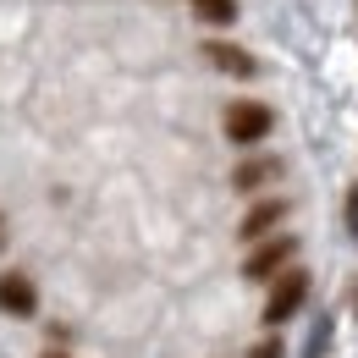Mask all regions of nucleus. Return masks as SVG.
<instances>
[{
  "label": "nucleus",
  "mask_w": 358,
  "mask_h": 358,
  "mask_svg": "<svg viewBox=\"0 0 358 358\" xmlns=\"http://www.w3.org/2000/svg\"><path fill=\"white\" fill-rule=\"evenodd\" d=\"M275 133V110L259 105V99H237V105H226V138L237 143V149H254V143H265Z\"/></svg>",
  "instance_id": "f257e3e1"
},
{
  "label": "nucleus",
  "mask_w": 358,
  "mask_h": 358,
  "mask_svg": "<svg viewBox=\"0 0 358 358\" xmlns=\"http://www.w3.org/2000/svg\"><path fill=\"white\" fill-rule=\"evenodd\" d=\"M292 254H298V237L275 231V237H265V243H254V254L243 259V275H248V281H275V275L292 270Z\"/></svg>",
  "instance_id": "f03ea898"
},
{
  "label": "nucleus",
  "mask_w": 358,
  "mask_h": 358,
  "mask_svg": "<svg viewBox=\"0 0 358 358\" xmlns=\"http://www.w3.org/2000/svg\"><path fill=\"white\" fill-rule=\"evenodd\" d=\"M303 298H309V270H287V275H275V287H270V303H265V325H287L292 314L303 309Z\"/></svg>",
  "instance_id": "7ed1b4c3"
},
{
  "label": "nucleus",
  "mask_w": 358,
  "mask_h": 358,
  "mask_svg": "<svg viewBox=\"0 0 358 358\" xmlns=\"http://www.w3.org/2000/svg\"><path fill=\"white\" fill-rule=\"evenodd\" d=\"M275 226H287V199H259V204L243 215L237 237H243V243H265V237H275Z\"/></svg>",
  "instance_id": "20e7f679"
},
{
  "label": "nucleus",
  "mask_w": 358,
  "mask_h": 358,
  "mask_svg": "<svg viewBox=\"0 0 358 358\" xmlns=\"http://www.w3.org/2000/svg\"><path fill=\"white\" fill-rule=\"evenodd\" d=\"M34 309H39V292H34V281H28L22 270H6V275H0V314H17V320H28Z\"/></svg>",
  "instance_id": "39448f33"
},
{
  "label": "nucleus",
  "mask_w": 358,
  "mask_h": 358,
  "mask_svg": "<svg viewBox=\"0 0 358 358\" xmlns=\"http://www.w3.org/2000/svg\"><path fill=\"white\" fill-rule=\"evenodd\" d=\"M275 177H281V160H275V155H259V160H243V166L231 171V187H237V193H259V187H270Z\"/></svg>",
  "instance_id": "423d86ee"
},
{
  "label": "nucleus",
  "mask_w": 358,
  "mask_h": 358,
  "mask_svg": "<svg viewBox=\"0 0 358 358\" xmlns=\"http://www.w3.org/2000/svg\"><path fill=\"white\" fill-rule=\"evenodd\" d=\"M204 55L221 66L226 78H254V55H248L243 45H221V39H215V45H204Z\"/></svg>",
  "instance_id": "0eeeda50"
},
{
  "label": "nucleus",
  "mask_w": 358,
  "mask_h": 358,
  "mask_svg": "<svg viewBox=\"0 0 358 358\" xmlns=\"http://www.w3.org/2000/svg\"><path fill=\"white\" fill-rule=\"evenodd\" d=\"M193 17L210 28H231L237 22V0H193Z\"/></svg>",
  "instance_id": "6e6552de"
},
{
  "label": "nucleus",
  "mask_w": 358,
  "mask_h": 358,
  "mask_svg": "<svg viewBox=\"0 0 358 358\" xmlns=\"http://www.w3.org/2000/svg\"><path fill=\"white\" fill-rule=\"evenodd\" d=\"M243 358H287V348H281L275 336H265V342H254V348H248Z\"/></svg>",
  "instance_id": "1a4fd4ad"
},
{
  "label": "nucleus",
  "mask_w": 358,
  "mask_h": 358,
  "mask_svg": "<svg viewBox=\"0 0 358 358\" xmlns=\"http://www.w3.org/2000/svg\"><path fill=\"white\" fill-rule=\"evenodd\" d=\"M348 231H353V237H358V187H353V193H348Z\"/></svg>",
  "instance_id": "9d476101"
},
{
  "label": "nucleus",
  "mask_w": 358,
  "mask_h": 358,
  "mask_svg": "<svg viewBox=\"0 0 358 358\" xmlns=\"http://www.w3.org/2000/svg\"><path fill=\"white\" fill-rule=\"evenodd\" d=\"M0 248H6V215H0Z\"/></svg>",
  "instance_id": "9b49d317"
},
{
  "label": "nucleus",
  "mask_w": 358,
  "mask_h": 358,
  "mask_svg": "<svg viewBox=\"0 0 358 358\" xmlns=\"http://www.w3.org/2000/svg\"><path fill=\"white\" fill-rule=\"evenodd\" d=\"M45 358H72V353H45Z\"/></svg>",
  "instance_id": "f8f14e48"
}]
</instances>
